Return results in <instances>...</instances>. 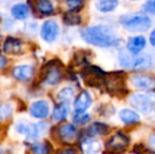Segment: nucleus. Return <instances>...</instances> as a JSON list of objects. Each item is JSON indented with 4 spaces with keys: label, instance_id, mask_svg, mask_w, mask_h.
<instances>
[{
    "label": "nucleus",
    "instance_id": "nucleus-1",
    "mask_svg": "<svg viewBox=\"0 0 155 154\" xmlns=\"http://www.w3.org/2000/svg\"><path fill=\"white\" fill-rule=\"evenodd\" d=\"M81 38L89 44L99 48H110L116 45L118 38L112 30L104 25H94L81 31Z\"/></svg>",
    "mask_w": 155,
    "mask_h": 154
},
{
    "label": "nucleus",
    "instance_id": "nucleus-2",
    "mask_svg": "<svg viewBox=\"0 0 155 154\" xmlns=\"http://www.w3.org/2000/svg\"><path fill=\"white\" fill-rule=\"evenodd\" d=\"M104 87L109 94L114 96H124L128 94V89L126 87V74L123 71L107 73Z\"/></svg>",
    "mask_w": 155,
    "mask_h": 154
},
{
    "label": "nucleus",
    "instance_id": "nucleus-3",
    "mask_svg": "<svg viewBox=\"0 0 155 154\" xmlns=\"http://www.w3.org/2000/svg\"><path fill=\"white\" fill-rule=\"evenodd\" d=\"M119 22L130 32H145L151 27V19L143 14H127L120 17Z\"/></svg>",
    "mask_w": 155,
    "mask_h": 154
},
{
    "label": "nucleus",
    "instance_id": "nucleus-4",
    "mask_svg": "<svg viewBox=\"0 0 155 154\" xmlns=\"http://www.w3.org/2000/svg\"><path fill=\"white\" fill-rule=\"evenodd\" d=\"M119 64L123 68H129V69H147L151 64V58L148 55L137 56L133 55L130 52L123 53L119 55Z\"/></svg>",
    "mask_w": 155,
    "mask_h": 154
},
{
    "label": "nucleus",
    "instance_id": "nucleus-5",
    "mask_svg": "<svg viewBox=\"0 0 155 154\" xmlns=\"http://www.w3.org/2000/svg\"><path fill=\"white\" fill-rule=\"evenodd\" d=\"M130 144V138L124 133L118 132L111 136L106 143V152L108 154H123Z\"/></svg>",
    "mask_w": 155,
    "mask_h": 154
},
{
    "label": "nucleus",
    "instance_id": "nucleus-6",
    "mask_svg": "<svg viewBox=\"0 0 155 154\" xmlns=\"http://www.w3.org/2000/svg\"><path fill=\"white\" fill-rule=\"evenodd\" d=\"M130 103L143 114H148L153 110L155 106L154 94H133L129 98Z\"/></svg>",
    "mask_w": 155,
    "mask_h": 154
},
{
    "label": "nucleus",
    "instance_id": "nucleus-7",
    "mask_svg": "<svg viewBox=\"0 0 155 154\" xmlns=\"http://www.w3.org/2000/svg\"><path fill=\"white\" fill-rule=\"evenodd\" d=\"M45 123H30L28 121H20L17 123L16 130L20 134L25 135V137L28 139L35 140L38 137H40V135H42L43 132L45 131Z\"/></svg>",
    "mask_w": 155,
    "mask_h": 154
},
{
    "label": "nucleus",
    "instance_id": "nucleus-8",
    "mask_svg": "<svg viewBox=\"0 0 155 154\" xmlns=\"http://www.w3.org/2000/svg\"><path fill=\"white\" fill-rule=\"evenodd\" d=\"M107 73H104L100 68L95 66L87 67L82 70L81 77L86 84L90 87H104Z\"/></svg>",
    "mask_w": 155,
    "mask_h": 154
},
{
    "label": "nucleus",
    "instance_id": "nucleus-9",
    "mask_svg": "<svg viewBox=\"0 0 155 154\" xmlns=\"http://www.w3.org/2000/svg\"><path fill=\"white\" fill-rule=\"evenodd\" d=\"M59 25H57V22L55 20H47L41 25L40 35L43 40L50 43L57 39L58 35H59Z\"/></svg>",
    "mask_w": 155,
    "mask_h": 154
},
{
    "label": "nucleus",
    "instance_id": "nucleus-10",
    "mask_svg": "<svg viewBox=\"0 0 155 154\" xmlns=\"http://www.w3.org/2000/svg\"><path fill=\"white\" fill-rule=\"evenodd\" d=\"M131 84L139 90L153 91L155 90V77L147 74L135 75L131 78Z\"/></svg>",
    "mask_w": 155,
    "mask_h": 154
},
{
    "label": "nucleus",
    "instance_id": "nucleus-11",
    "mask_svg": "<svg viewBox=\"0 0 155 154\" xmlns=\"http://www.w3.org/2000/svg\"><path fill=\"white\" fill-rule=\"evenodd\" d=\"M50 113V105L45 100H37L30 107V114L37 119L47 118Z\"/></svg>",
    "mask_w": 155,
    "mask_h": 154
},
{
    "label": "nucleus",
    "instance_id": "nucleus-12",
    "mask_svg": "<svg viewBox=\"0 0 155 154\" xmlns=\"http://www.w3.org/2000/svg\"><path fill=\"white\" fill-rule=\"evenodd\" d=\"M92 105V97L87 91H82L77 95L74 100V110L75 113H84Z\"/></svg>",
    "mask_w": 155,
    "mask_h": 154
},
{
    "label": "nucleus",
    "instance_id": "nucleus-13",
    "mask_svg": "<svg viewBox=\"0 0 155 154\" xmlns=\"http://www.w3.org/2000/svg\"><path fill=\"white\" fill-rule=\"evenodd\" d=\"M34 68L29 64H21V66H17L13 68L12 75L14 78L20 81H28L34 76Z\"/></svg>",
    "mask_w": 155,
    "mask_h": 154
},
{
    "label": "nucleus",
    "instance_id": "nucleus-14",
    "mask_svg": "<svg viewBox=\"0 0 155 154\" xmlns=\"http://www.w3.org/2000/svg\"><path fill=\"white\" fill-rule=\"evenodd\" d=\"M146 44H147V40L143 36H133L127 41V49L133 55H138L146 48Z\"/></svg>",
    "mask_w": 155,
    "mask_h": 154
},
{
    "label": "nucleus",
    "instance_id": "nucleus-15",
    "mask_svg": "<svg viewBox=\"0 0 155 154\" xmlns=\"http://www.w3.org/2000/svg\"><path fill=\"white\" fill-rule=\"evenodd\" d=\"M58 136L62 142L70 143L77 136V129L72 123H64L58 128Z\"/></svg>",
    "mask_w": 155,
    "mask_h": 154
},
{
    "label": "nucleus",
    "instance_id": "nucleus-16",
    "mask_svg": "<svg viewBox=\"0 0 155 154\" xmlns=\"http://www.w3.org/2000/svg\"><path fill=\"white\" fill-rule=\"evenodd\" d=\"M62 74L60 69L55 64H50L45 75V82L49 86H55L61 80Z\"/></svg>",
    "mask_w": 155,
    "mask_h": 154
},
{
    "label": "nucleus",
    "instance_id": "nucleus-17",
    "mask_svg": "<svg viewBox=\"0 0 155 154\" xmlns=\"http://www.w3.org/2000/svg\"><path fill=\"white\" fill-rule=\"evenodd\" d=\"M4 53L10 55H17L22 51V42L16 37H8L3 43Z\"/></svg>",
    "mask_w": 155,
    "mask_h": 154
},
{
    "label": "nucleus",
    "instance_id": "nucleus-18",
    "mask_svg": "<svg viewBox=\"0 0 155 154\" xmlns=\"http://www.w3.org/2000/svg\"><path fill=\"white\" fill-rule=\"evenodd\" d=\"M80 149L84 154H96L101 149V145L99 142L94 139L93 137H84L80 143Z\"/></svg>",
    "mask_w": 155,
    "mask_h": 154
},
{
    "label": "nucleus",
    "instance_id": "nucleus-19",
    "mask_svg": "<svg viewBox=\"0 0 155 154\" xmlns=\"http://www.w3.org/2000/svg\"><path fill=\"white\" fill-rule=\"evenodd\" d=\"M88 135L90 137H95L98 135H107L110 132V127L108 125L100 121H96L93 123L90 127L88 128Z\"/></svg>",
    "mask_w": 155,
    "mask_h": 154
},
{
    "label": "nucleus",
    "instance_id": "nucleus-20",
    "mask_svg": "<svg viewBox=\"0 0 155 154\" xmlns=\"http://www.w3.org/2000/svg\"><path fill=\"white\" fill-rule=\"evenodd\" d=\"M11 14L17 20H25L30 15V8L25 3H17L12 6Z\"/></svg>",
    "mask_w": 155,
    "mask_h": 154
},
{
    "label": "nucleus",
    "instance_id": "nucleus-21",
    "mask_svg": "<svg viewBox=\"0 0 155 154\" xmlns=\"http://www.w3.org/2000/svg\"><path fill=\"white\" fill-rule=\"evenodd\" d=\"M118 5V0H96L95 6L101 13L113 12Z\"/></svg>",
    "mask_w": 155,
    "mask_h": 154
},
{
    "label": "nucleus",
    "instance_id": "nucleus-22",
    "mask_svg": "<svg viewBox=\"0 0 155 154\" xmlns=\"http://www.w3.org/2000/svg\"><path fill=\"white\" fill-rule=\"evenodd\" d=\"M119 118L121 119L124 123L126 125H133L139 121V115L135 111L130 109H124L119 113Z\"/></svg>",
    "mask_w": 155,
    "mask_h": 154
},
{
    "label": "nucleus",
    "instance_id": "nucleus-23",
    "mask_svg": "<svg viewBox=\"0 0 155 154\" xmlns=\"http://www.w3.org/2000/svg\"><path fill=\"white\" fill-rule=\"evenodd\" d=\"M69 106L68 103H60L59 105H57L54 108L53 112H52V117L55 121H61L63 119L67 118L68 114H69Z\"/></svg>",
    "mask_w": 155,
    "mask_h": 154
},
{
    "label": "nucleus",
    "instance_id": "nucleus-24",
    "mask_svg": "<svg viewBox=\"0 0 155 154\" xmlns=\"http://www.w3.org/2000/svg\"><path fill=\"white\" fill-rule=\"evenodd\" d=\"M36 8L39 12V14L49 16V15H51L53 13L54 5L51 0H37Z\"/></svg>",
    "mask_w": 155,
    "mask_h": 154
},
{
    "label": "nucleus",
    "instance_id": "nucleus-25",
    "mask_svg": "<svg viewBox=\"0 0 155 154\" xmlns=\"http://www.w3.org/2000/svg\"><path fill=\"white\" fill-rule=\"evenodd\" d=\"M63 22L67 25H78L81 23V17L75 11H69L63 15Z\"/></svg>",
    "mask_w": 155,
    "mask_h": 154
},
{
    "label": "nucleus",
    "instance_id": "nucleus-26",
    "mask_svg": "<svg viewBox=\"0 0 155 154\" xmlns=\"http://www.w3.org/2000/svg\"><path fill=\"white\" fill-rule=\"evenodd\" d=\"M31 150L33 154H50L52 151V147L49 143L45 142L35 143L31 146Z\"/></svg>",
    "mask_w": 155,
    "mask_h": 154
},
{
    "label": "nucleus",
    "instance_id": "nucleus-27",
    "mask_svg": "<svg viewBox=\"0 0 155 154\" xmlns=\"http://www.w3.org/2000/svg\"><path fill=\"white\" fill-rule=\"evenodd\" d=\"M74 94H75V90H74L72 87H67V88H63L62 90H60V92L58 93V100L60 103H69L70 101L73 99Z\"/></svg>",
    "mask_w": 155,
    "mask_h": 154
},
{
    "label": "nucleus",
    "instance_id": "nucleus-28",
    "mask_svg": "<svg viewBox=\"0 0 155 154\" xmlns=\"http://www.w3.org/2000/svg\"><path fill=\"white\" fill-rule=\"evenodd\" d=\"M12 107L8 103H0V121L8 120L12 115Z\"/></svg>",
    "mask_w": 155,
    "mask_h": 154
},
{
    "label": "nucleus",
    "instance_id": "nucleus-29",
    "mask_svg": "<svg viewBox=\"0 0 155 154\" xmlns=\"http://www.w3.org/2000/svg\"><path fill=\"white\" fill-rule=\"evenodd\" d=\"M90 120V115L87 113H75L73 115V121L76 125H86Z\"/></svg>",
    "mask_w": 155,
    "mask_h": 154
},
{
    "label": "nucleus",
    "instance_id": "nucleus-30",
    "mask_svg": "<svg viewBox=\"0 0 155 154\" xmlns=\"http://www.w3.org/2000/svg\"><path fill=\"white\" fill-rule=\"evenodd\" d=\"M84 3V0H65V4L70 8V11H79Z\"/></svg>",
    "mask_w": 155,
    "mask_h": 154
},
{
    "label": "nucleus",
    "instance_id": "nucleus-31",
    "mask_svg": "<svg viewBox=\"0 0 155 154\" xmlns=\"http://www.w3.org/2000/svg\"><path fill=\"white\" fill-rule=\"evenodd\" d=\"M143 11L146 13H149L151 15H155V0H148L143 6Z\"/></svg>",
    "mask_w": 155,
    "mask_h": 154
},
{
    "label": "nucleus",
    "instance_id": "nucleus-32",
    "mask_svg": "<svg viewBox=\"0 0 155 154\" xmlns=\"http://www.w3.org/2000/svg\"><path fill=\"white\" fill-rule=\"evenodd\" d=\"M58 154H77V151L74 148H65L62 149L61 151H59Z\"/></svg>",
    "mask_w": 155,
    "mask_h": 154
},
{
    "label": "nucleus",
    "instance_id": "nucleus-33",
    "mask_svg": "<svg viewBox=\"0 0 155 154\" xmlns=\"http://www.w3.org/2000/svg\"><path fill=\"white\" fill-rule=\"evenodd\" d=\"M6 66H8V59H6L3 55L0 54V70L3 69V68H5Z\"/></svg>",
    "mask_w": 155,
    "mask_h": 154
},
{
    "label": "nucleus",
    "instance_id": "nucleus-34",
    "mask_svg": "<svg viewBox=\"0 0 155 154\" xmlns=\"http://www.w3.org/2000/svg\"><path fill=\"white\" fill-rule=\"evenodd\" d=\"M150 43H151L153 47H155V30H153L150 35Z\"/></svg>",
    "mask_w": 155,
    "mask_h": 154
},
{
    "label": "nucleus",
    "instance_id": "nucleus-35",
    "mask_svg": "<svg viewBox=\"0 0 155 154\" xmlns=\"http://www.w3.org/2000/svg\"><path fill=\"white\" fill-rule=\"evenodd\" d=\"M150 144H151L152 147H154L155 148V133L151 136V137H150Z\"/></svg>",
    "mask_w": 155,
    "mask_h": 154
},
{
    "label": "nucleus",
    "instance_id": "nucleus-36",
    "mask_svg": "<svg viewBox=\"0 0 155 154\" xmlns=\"http://www.w3.org/2000/svg\"><path fill=\"white\" fill-rule=\"evenodd\" d=\"M145 154H155V152H148V153H145Z\"/></svg>",
    "mask_w": 155,
    "mask_h": 154
},
{
    "label": "nucleus",
    "instance_id": "nucleus-37",
    "mask_svg": "<svg viewBox=\"0 0 155 154\" xmlns=\"http://www.w3.org/2000/svg\"><path fill=\"white\" fill-rule=\"evenodd\" d=\"M0 40H1V34H0Z\"/></svg>",
    "mask_w": 155,
    "mask_h": 154
}]
</instances>
